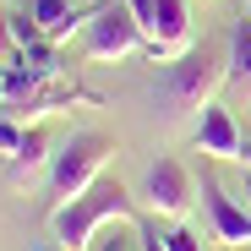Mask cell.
I'll list each match as a JSON object with an SVG mask.
<instances>
[{
    "mask_svg": "<svg viewBox=\"0 0 251 251\" xmlns=\"http://www.w3.org/2000/svg\"><path fill=\"white\" fill-rule=\"evenodd\" d=\"M11 38H17V50H33V44H44V27L33 22V11H11Z\"/></svg>",
    "mask_w": 251,
    "mask_h": 251,
    "instance_id": "cell-11",
    "label": "cell"
},
{
    "mask_svg": "<svg viewBox=\"0 0 251 251\" xmlns=\"http://www.w3.org/2000/svg\"><path fill=\"white\" fill-rule=\"evenodd\" d=\"M153 38L142 33V22L131 17L126 0H109V6H93L88 11V27H82V55L88 60H120V55H148Z\"/></svg>",
    "mask_w": 251,
    "mask_h": 251,
    "instance_id": "cell-3",
    "label": "cell"
},
{
    "mask_svg": "<svg viewBox=\"0 0 251 251\" xmlns=\"http://www.w3.org/2000/svg\"><path fill=\"white\" fill-rule=\"evenodd\" d=\"M197 148H202V153H213V158H235V164H240L246 137H240L235 115H229L219 99H207V104H202V115H197Z\"/></svg>",
    "mask_w": 251,
    "mask_h": 251,
    "instance_id": "cell-7",
    "label": "cell"
},
{
    "mask_svg": "<svg viewBox=\"0 0 251 251\" xmlns=\"http://www.w3.org/2000/svg\"><path fill=\"white\" fill-rule=\"evenodd\" d=\"M240 164H251V142H246V148H240Z\"/></svg>",
    "mask_w": 251,
    "mask_h": 251,
    "instance_id": "cell-18",
    "label": "cell"
},
{
    "mask_svg": "<svg viewBox=\"0 0 251 251\" xmlns=\"http://www.w3.org/2000/svg\"><path fill=\"white\" fill-rule=\"evenodd\" d=\"M137 240H142V251H170V240H164V235H153L148 224H137Z\"/></svg>",
    "mask_w": 251,
    "mask_h": 251,
    "instance_id": "cell-15",
    "label": "cell"
},
{
    "mask_svg": "<svg viewBox=\"0 0 251 251\" xmlns=\"http://www.w3.org/2000/svg\"><path fill=\"white\" fill-rule=\"evenodd\" d=\"M240 197H246V207H251V175H246V191H240Z\"/></svg>",
    "mask_w": 251,
    "mask_h": 251,
    "instance_id": "cell-17",
    "label": "cell"
},
{
    "mask_svg": "<svg viewBox=\"0 0 251 251\" xmlns=\"http://www.w3.org/2000/svg\"><path fill=\"white\" fill-rule=\"evenodd\" d=\"M27 11H33V22H38V27H44V38H55V44L88 27V11L71 6V0H33Z\"/></svg>",
    "mask_w": 251,
    "mask_h": 251,
    "instance_id": "cell-8",
    "label": "cell"
},
{
    "mask_svg": "<svg viewBox=\"0 0 251 251\" xmlns=\"http://www.w3.org/2000/svg\"><path fill=\"white\" fill-rule=\"evenodd\" d=\"M202 202H207V224H213V235H219L224 246H251V207L235 202L213 175L202 180Z\"/></svg>",
    "mask_w": 251,
    "mask_h": 251,
    "instance_id": "cell-6",
    "label": "cell"
},
{
    "mask_svg": "<svg viewBox=\"0 0 251 251\" xmlns=\"http://www.w3.org/2000/svg\"><path fill=\"white\" fill-rule=\"evenodd\" d=\"M22 137H27L22 126H17V120H6V115H0V153H6V158H17V153H22Z\"/></svg>",
    "mask_w": 251,
    "mask_h": 251,
    "instance_id": "cell-12",
    "label": "cell"
},
{
    "mask_svg": "<svg viewBox=\"0 0 251 251\" xmlns=\"http://www.w3.org/2000/svg\"><path fill=\"white\" fill-rule=\"evenodd\" d=\"M104 251H126V246H115V240H109V246H104Z\"/></svg>",
    "mask_w": 251,
    "mask_h": 251,
    "instance_id": "cell-19",
    "label": "cell"
},
{
    "mask_svg": "<svg viewBox=\"0 0 251 251\" xmlns=\"http://www.w3.org/2000/svg\"><path fill=\"white\" fill-rule=\"evenodd\" d=\"M0 104H6V88H0Z\"/></svg>",
    "mask_w": 251,
    "mask_h": 251,
    "instance_id": "cell-20",
    "label": "cell"
},
{
    "mask_svg": "<svg viewBox=\"0 0 251 251\" xmlns=\"http://www.w3.org/2000/svg\"><path fill=\"white\" fill-rule=\"evenodd\" d=\"M44 158H55V153H50V142H44V131H27V137H22V153L11 158V180L33 175V170H38Z\"/></svg>",
    "mask_w": 251,
    "mask_h": 251,
    "instance_id": "cell-9",
    "label": "cell"
},
{
    "mask_svg": "<svg viewBox=\"0 0 251 251\" xmlns=\"http://www.w3.org/2000/svg\"><path fill=\"white\" fill-rule=\"evenodd\" d=\"M191 170L180 158H158L153 170H148V202H153V213L164 219H186V207H191Z\"/></svg>",
    "mask_w": 251,
    "mask_h": 251,
    "instance_id": "cell-5",
    "label": "cell"
},
{
    "mask_svg": "<svg viewBox=\"0 0 251 251\" xmlns=\"http://www.w3.org/2000/svg\"><path fill=\"white\" fill-rule=\"evenodd\" d=\"M109 153H115V142H109L104 131H76V137L50 158V191H55L60 202L82 197V191L99 180V170L109 164ZM60 202H55V207H60Z\"/></svg>",
    "mask_w": 251,
    "mask_h": 251,
    "instance_id": "cell-2",
    "label": "cell"
},
{
    "mask_svg": "<svg viewBox=\"0 0 251 251\" xmlns=\"http://www.w3.org/2000/svg\"><path fill=\"white\" fill-rule=\"evenodd\" d=\"M229 71H235L240 82H251V22H246V17L235 22V60H229Z\"/></svg>",
    "mask_w": 251,
    "mask_h": 251,
    "instance_id": "cell-10",
    "label": "cell"
},
{
    "mask_svg": "<svg viewBox=\"0 0 251 251\" xmlns=\"http://www.w3.org/2000/svg\"><path fill=\"white\" fill-rule=\"evenodd\" d=\"M219 82H224V60L202 44V50H186V55L170 60L158 93H164V104H170V109H202L207 99H213Z\"/></svg>",
    "mask_w": 251,
    "mask_h": 251,
    "instance_id": "cell-4",
    "label": "cell"
},
{
    "mask_svg": "<svg viewBox=\"0 0 251 251\" xmlns=\"http://www.w3.org/2000/svg\"><path fill=\"white\" fill-rule=\"evenodd\" d=\"M164 240H170V251H202V235H191L186 224H180V229H170Z\"/></svg>",
    "mask_w": 251,
    "mask_h": 251,
    "instance_id": "cell-13",
    "label": "cell"
},
{
    "mask_svg": "<svg viewBox=\"0 0 251 251\" xmlns=\"http://www.w3.org/2000/svg\"><path fill=\"white\" fill-rule=\"evenodd\" d=\"M104 219H137V207H131V191H126L120 180H93L82 197L60 202L55 213H50V235L66 246V251H82Z\"/></svg>",
    "mask_w": 251,
    "mask_h": 251,
    "instance_id": "cell-1",
    "label": "cell"
},
{
    "mask_svg": "<svg viewBox=\"0 0 251 251\" xmlns=\"http://www.w3.org/2000/svg\"><path fill=\"white\" fill-rule=\"evenodd\" d=\"M33 251H66V246H60V240H38Z\"/></svg>",
    "mask_w": 251,
    "mask_h": 251,
    "instance_id": "cell-16",
    "label": "cell"
},
{
    "mask_svg": "<svg viewBox=\"0 0 251 251\" xmlns=\"http://www.w3.org/2000/svg\"><path fill=\"white\" fill-rule=\"evenodd\" d=\"M11 50H17V38H11V11L0 6V60H11Z\"/></svg>",
    "mask_w": 251,
    "mask_h": 251,
    "instance_id": "cell-14",
    "label": "cell"
}]
</instances>
